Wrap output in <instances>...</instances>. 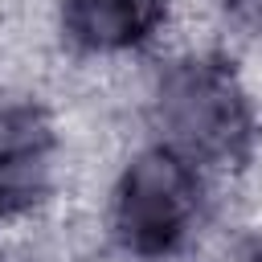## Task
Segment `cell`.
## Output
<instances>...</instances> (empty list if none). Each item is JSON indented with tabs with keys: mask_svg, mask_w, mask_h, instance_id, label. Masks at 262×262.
Here are the masks:
<instances>
[{
	"mask_svg": "<svg viewBox=\"0 0 262 262\" xmlns=\"http://www.w3.org/2000/svg\"><path fill=\"white\" fill-rule=\"evenodd\" d=\"M66 192L57 111L33 94L0 98V229H29Z\"/></svg>",
	"mask_w": 262,
	"mask_h": 262,
	"instance_id": "3957f363",
	"label": "cell"
},
{
	"mask_svg": "<svg viewBox=\"0 0 262 262\" xmlns=\"http://www.w3.org/2000/svg\"><path fill=\"white\" fill-rule=\"evenodd\" d=\"M205 213V168L147 139L119 160L102 196V225L131 262H164L196 237Z\"/></svg>",
	"mask_w": 262,
	"mask_h": 262,
	"instance_id": "7a4b0ae2",
	"label": "cell"
},
{
	"mask_svg": "<svg viewBox=\"0 0 262 262\" xmlns=\"http://www.w3.org/2000/svg\"><path fill=\"white\" fill-rule=\"evenodd\" d=\"M61 41L86 57H143L160 49L168 0H53Z\"/></svg>",
	"mask_w": 262,
	"mask_h": 262,
	"instance_id": "277c9868",
	"label": "cell"
},
{
	"mask_svg": "<svg viewBox=\"0 0 262 262\" xmlns=\"http://www.w3.org/2000/svg\"><path fill=\"white\" fill-rule=\"evenodd\" d=\"M143 119L156 143L205 172H237L254 151L258 111L225 53H164L151 66Z\"/></svg>",
	"mask_w": 262,
	"mask_h": 262,
	"instance_id": "6da1fadb",
	"label": "cell"
}]
</instances>
